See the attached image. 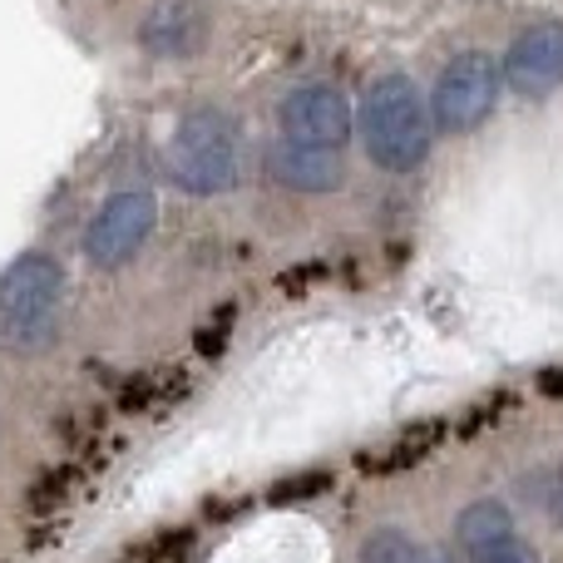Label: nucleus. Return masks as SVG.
<instances>
[{"instance_id":"7","label":"nucleus","mask_w":563,"mask_h":563,"mask_svg":"<svg viewBox=\"0 0 563 563\" xmlns=\"http://www.w3.org/2000/svg\"><path fill=\"white\" fill-rule=\"evenodd\" d=\"M499 75L519 99H544L563 85V20H534L515 35L499 59Z\"/></svg>"},{"instance_id":"2","label":"nucleus","mask_w":563,"mask_h":563,"mask_svg":"<svg viewBox=\"0 0 563 563\" xmlns=\"http://www.w3.org/2000/svg\"><path fill=\"white\" fill-rule=\"evenodd\" d=\"M164 168L184 194H228L243 174V134L238 119L223 114L213 104H198L188 114H178L174 134L164 144Z\"/></svg>"},{"instance_id":"8","label":"nucleus","mask_w":563,"mask_h":563,"mask_svg":"<svg viewBox=\"0 0 563 563\" xmlns=\"http://www.w3.org/2000/svg\"><path fill=\"white\" fill-rule=\"evenodd\" d=\"M213 35L208 0H158L139 20V49L154 59H194Z\"/></svg>"},{"instance_id":"15","label":"nucleus","mask_w":563,"mask_h":563,"mask_svg":"<svg viewBox=\"0 0 563 563\" xmlns=\"http://www.w3.org/2000/svg\"><path fill=\"white\" fill-rule=\"evenodd\" d=\"M416 563H455V554H450V549H435V544H420Z\"/></svg>"},{"instance_id":"1","label":"nucleus","mask_w":563,"mask_h":563,"mask_svg":"<svg viewBox=\"0 0 563 563\" xmlns=\"http://www.w3.org/2000/svg\"><path fill=\"white\" fill-rule=\"evenodd\" d=\"M361 139L376 168L386 174H416L430 158V139H435V119H430V99L406 75H380L371 79L366 99H361Z\"/></svg>"},{"instance_id":"12","label":"nucleus","mask_w":563,"mask_h":563,"mask_svg":"<svg viewBox=\"0 0 563 563\" xmlns=\"http://www.w3.org/2000/svg\"><path fill=\"white\" fill-rule=\"evenodd\" d=\"M465 554H470V563H544L539 549L529 544V539H519L515 529L499 534V539H485V544H475V549H465Z\"/></svg>"},{"instance_id":"14","label":"nucleus","mask_w":563,"mask_h":563,"mask_svg":"<svg viewBox=\"0 0 563 563\" xmlns=\"http://www.w3.org/2000/svg\"><path fill=\"white\" fill-rule=\"evenodd\" d=\"M549 509H554V519L563 525V455H559L554 475H549Z\"/></svg>"},{"instance_id":"5","label":"nucleus","mask_w":563,"mask_h":563,"mask_svg":"<svg viewBox=\"0 0 563 563\" xmlns=\"http://www.w3.org/2000/svg\"><path fill=\"white\" fill-rule=\"evenodd\" d=\"M154 223H158V198L148 188H119L89 213L85 257L95 267H124L154 238Z\"/></svg>"},{"instance_id":"9","label":"nucleus","mask_w":563,"mask_h":563,"mask_svg":"<svg viewBox=\"0 0 563 563\" xmlns=\"http://www.w3.org/2000/svg\"><path fill=\"white\" fill-rule=\"evenodd\" d=\"M267 168H273V178L282 188H291V194H336V188L346 184V158H341V148L291 144V139H282L273 154H267Z\"/></svg>"},{"instance_id":"11","label":"nucleus","mask_w":563,"mask_h":563,"mask_svg":"<svg viewBox=\"0 0 563 563\" xmlns=\"http://www.w3.org/2000/svg\"><path fill=\"white\" fill-rule=\"evenodd\" d=\"M361 563H416L420 559V544L406 534V529H376V534H366V544H361Z\"/></svg>"},{"instance_id":"6","label":"nucleus","mask_w":563,"mask_h":563,"mask_svg":"<svg viewBox=\"0 0 563 563\" xmlns=\"http://www.w3.org/2000/svg\"><path fill=\"white\" fill-rule=\"evenodd\" d=\"M277 129L291 144L346 148L351 129H356V109L336 85H297L277 104Z\"/></svg>"},{"instance_id":"3","label":"nucleus","mask_w":563,"mask_h":563,"mask_svg":"<svg viewBox=\"0 0 563 563\" xmlns=\"http://www.w3.org/2000/svg\"><path fill=\"white\" fill-rule=\"evenodd\" d=\"M65 297V267L49 253H20L0 273V336L10 351H35L55 336V311Z\"/></svg>"},{"instance_id":"13","label":"nucleus","mask_w":563,"mask_h":563,"mask_svg":"<svg viewBox=\"0 0 563 563\" xmlns=\"http://www.w3.org/2000/svg\"><path fill=\"white\" fill-rule=\"evenodd\" d=\"M317 489H327V475H307V479H291V485H277L273 489V499L277 505H291V499H307V495H317Z\"/></svg>"},{"instance_id":"10","label":"nucleus","mask_w":563,"mask_h":563,"mask_svg":"<svg viewBox=\"0 0 563 563\" xmlns=\"http://www.w3.org/2000/svg\"><path fill=\"white\" fill-rule=\"evenodd\" d=\"M509 529H515V515H509V505H505V499H495V495L475 499V505H465V509L455 515V539H460L465 549L485 544V539L509 534Z\"/></svg>"},{"instance_id":"4","label":"nucleus","mask_w":563,"mask_h":563,"mask_svg":"<svg viewBox=\"0 0 563 563\" xmlns=\"http://www.w3.org/2000/svg\"><path fill=\"white\" fill-rule=\"evenodd\" d=\"M499 59L485 49H465L455 55L435 79V95H430V119H435L440 134H470L495 114L499 99Z\"/></svg>"}]
</instances>
